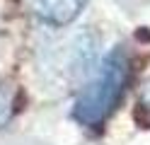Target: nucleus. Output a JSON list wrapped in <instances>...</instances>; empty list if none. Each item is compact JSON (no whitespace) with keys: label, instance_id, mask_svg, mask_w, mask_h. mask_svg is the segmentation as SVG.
I'll list each match as a JSON object with an SVG mask.
<instances>
[{"label":"nucleus","instance_id":"7ed1b4c3","mask_svg":"<svg viewBox=\"0 0 150 145\" xmlns=\"http://www.w3.org/2000/svg\"><path fill=\"white\" fill-rule=\"evenodd\" d=\"M140 111H145V119L150 121V80L143 85V92H140Z\"/></svg>","mask_w":150,"mask_h":145},{"label":"nucleus","instance_id":"f257e3e1","mask_svg":"<svg viewBox=\"0 0 150 145\" xmlns=\"http://www.w3.org/2000/svg\"><path fill=\"white\" fill-rule=\"evenodd\" d=\"M131 75V61L124 48L109 51L95 68L92 77L75 99L73 116L82 126H102L107 116L116 109Z\"/></svg>","mask_w":150,"mask_h":145},{"label":"nucleus","instance_id":"f03ea898","mask_svg":"<svg viewBox=\"0 0 150 145\" xmlns=\"http://www.w3.org/2000/svg\"><path fill=\"white\" fill-rule=\"evenodd\" d=\"M29 12L51 27H65L82 12L87 0H24Z\"/></svg>","mask_w":150,"mask_h":145}]
</instances>
